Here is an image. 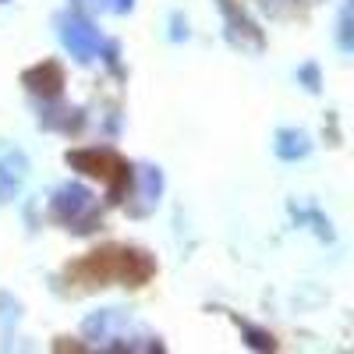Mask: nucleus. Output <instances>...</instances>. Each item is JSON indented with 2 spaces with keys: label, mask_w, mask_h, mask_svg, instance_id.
<instances>
[{
  "label": "nucleus",
  "mask_w": 354,
  "mask_h": 354,
  "mask_svg": "<svg viewBox=\"0 0 354 354\" xmlns=\"http://www.w3.org/2000/svg\"><path fill=\"white\" fill-rule=\"evenodd\" d=\"M156 273V262L142 248H100L85 255L82 262L68 266V277L85 287H106L110 280H121L124 287H142Z\"/></svg>",
  "instance_id": "f257e3e1"
},
{
  "label": "nucleus",
  "mask_w": 354,
  "mask_h": 354,
  "mask_svg": "<svg viewBox=\"0 0 354 354\" xmlns=\"http://www.w3.org/2000/svg\"><path fill=\"white\" fill-rule=\"evenodd\" d=\"M82 333L100 351H163V340L153 337L149 330H142L138 322H131L128 312L121 308L93 312L82 322Z\"/></svg>",
  "instance_id": "f03ea898"
},
{
  "label": "nucleus",
  "mask_w": 354,
  "mask_h": 354,
  "mask_svg": "<svg viewBox=\"0 0 354 354\" xmlns=\"http://www.w3.org/2000/svg\"><path fill=\"white\" fill-rule=\"evenodd\" d=\"M64 160H68V167H75V170H82L88 177H100V181L106 185V202L110 205H121L128 198L135 170L113 149H106V145L103 149H68Z\"/></svg>",
  "instance_id": "7ed1b4c3"
},
{
  "label": "nucleus",
  "mask_w": 354,
  "mask_h": 354,
  "mask_svg": "<svg viewBox=\"0 0 354 354\" xmlns=\"http://www.w3.org/2000/svg\"><path fill=\"white\" fill-rule=\"evenodd\" d=\"M50 216L57 223H64L68 230H75V234H93L103 223L96 195L78 181H68L50 195Z\"/></svg>",
  "instance_id": "20e7f679"
},
{
  "label": "nucleus",
  "mask_w": 354,
  "mask_h": 354,
  "mask_svg": "<svg viewBox=\"0 0 354 354\" xmlns=\"http://www.w3.org/2000/svg\"><path fill=\"white\" fill-rule=\"evenodd\" d=\"M57 36H61L64 50L75 57L78 64H93L96 57H100V46H103L100 28L88 21V18L75 15V11H68V15L57 18Z\"/></svg>",
  "instance_id": "39448f33"
},
{
  "label": "nucleus",
  "mask_w": 354,
  "mask_h": 354,
  "mask_svg": "<svg viewBox=\"0 0 354 354\" xmlns=\"http://www.w3.org/2000/svg\"><path fill=\"white\" fill-rule=\"evenodd\" d=\"M216 4H220V15H223V25H227L230 46L248 50V53H259V50L266 46V36H262V28L248 18V11L238 4V0H216Z\"/></svg>",
  "instance_id": "423d86ee"
},
{
  "label": "nucleus",
  "mask_w": 354,
  "mask_h": 354,
  "mask_svg": "<svg viewBox=\"0 0 354 354\" xmlns=\"http://www.w3.org/2000/svg\"><path fill=\"white\" fill-rule=\"evenodd\" d=\"M135 192H128V213L131 216H149L156 205H160V195H163V170L153 167V163H142L131 177Z\"/></svg>",
  "instance_id": "0eeeda50"
},
{
  "label": "nucleus",
  "mask_w": 354,
  "mask_h": 354,
  "mask_svg": "<svg viewBox=\"0 0 354 354\" xmlns=\"http://www.w3.org/2000/svg\"><path fill=\"white\" fill-rule=\"evenodd\" d=\"M21 85L28 88L32 96H43V100H57L64 93V68L57 61H43L36 68L21 71Z\"/></svg>",
  "instance_id": "6e6552de"
},
{
  "label": "nucleus",
  "mask_w": 354,
  "mask_h": 354,
  "mask_svg": "<svg viewBox=\"0 0 354 354\" xmlns=\"http://www.w3.org/2000/svg\"><path fill=\"white\" fill-rule=\"evenodd\" d=\"M39 124H43L46 131L78 135V131L85 128V110H82V106H68V103H57V100H43Z\"/></svg>",
  "instance_id": "1a4fd4ad"
},
{
  "label": "nucleus",
  "mask_w": 354,
  "mask_h": 354,
  "mask_svg": "<svg viewBox=\"0 0 354 354\" xmlns=\"http://www.w3.org/2000/svg\"><path fill=\"white\" fill-rule=\"evenodd\" d=\"M25 177H28V160H25V153L11 149V153L0 156V205H8V202L21 192Z\"/></svg>",
  "instance_id": "9d476101"
},
{
  "label": "nucleus",
  "mask_w": 354,
  "mask_h": 354,
  "mask_svg": "<svg viewBox=\"0 0 354 354\" xmlns=\"http://www.w3.org/2000/svg\"><path fill=\"white\" fill-rule=\"evenodd\" d=\"M273 153H277L283 163H298V160H305V156L312 153V138H308V131H301V128H280V131L273 135Z\"/></svg>",
  "instance_id": "9b49d317"
},
{
  "label": "nucleus",
  "mask_w": 354,
  "mask_h": 354,
  "mask_svg": "<svg viewBox=\"0 0 354 354\" xmlns=\"http://www.w3.org/2000/svg\"><path fill=\"white\" fill-rule=\"evenodd\" d=\"M230 319H234V326L241 330V337H245V344H248L252 351H277V340H273L270 330H259V326H252L248 319L234 315V312H230Z\"/></svg>",
  "instance_id": "f8f14e48"
},
{
  "label": "nucleus",
  "mask_w": 354,
  "mask_h": 354,
  "mask_svg": "<svg viewBox=\"0 0 354 354\" xmlns=\"http://www.w3.org/2000/svg\"><path fill=\"white\" fill-rule=\"evenodd\" d=\"M290 213H294V220H308V223H315V234H319V238L322 241H333V227H330V220L326 216H322L319 209H298V205H290Z\"/></svg>",
  "instance_id": "ddd939ff"
},
{
  "label": "nucleus",
  "mask_w": 354,
  "mask_h": 354,
  "mask_svg": "<svg viewBox=\"0 0 354 354\" xmlns=\"http://www.w3.org/2000/svg\"><path fill=\"white\" fill-rule=\"evenodd\" d=\"M337 43H340V50H344V53H351V50H354V11H351V4H344V11H340Z\"/></svg>",
  "instance_id": "4468645a"
},
{
  "label": "nucleus",
  "mask_w": 354,
  "mask_h": 354,
  "mask_svg": "<svg viewBox=\"0 0 354 354\" xmlns=\"http://www.w3.org/2000/svg\"><path fill=\"white\" fill-rule=\"evenodd\" d=\"M298 78L305 82V88H308V93H319V68L315 64H305V68H298Z\"/></svg>",
  "instance_id": "2eb2a0df"
},
{
  "label": "nucleus",
  "mask_w": 354,
  "mask_h": 354,
  "mask_svg": "<svg viewBox=\"0 0 354 354\" xmlns=\"http://www.w3.org/2000/svg\"><path fill=\"white\" fill-rule=\"evenodd\" d=\"M170 25H174L170 39H188V21H185L181 15H174V18H170Z\"/></svg>",
  "instance_id": "dca6fc26"
},
{
  "label": "nucleus",
  "mask_w": 354,
  "mask_h": 354,
  "mask_svg": "<svg viewBox=\"0 0 354 354\" xmlns=\"http://www.w3.org/2000/svg\"><path fill=\"white\" fill-rule=\"evenodd\" d=\"M135 8V0H106V11H117V15H128Z\"/></svg>",
  "instance_id": "f3484780"
},
{
  "label": "nucleus",
  "mask_w": 354,
  "mask_h": 354,
  "mask_svg": "<svg viewBox=\"0 0 354 354\" xmlns=\"http://www.w3.org/2000/svg\"><path fill=\"white\" fill-rule=\"evenodd\" d=\"M88 4H93V8H106V0H88Z\"/></svg>",
  "instance_id": "a211bd4d"
}]
</instances>
